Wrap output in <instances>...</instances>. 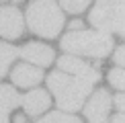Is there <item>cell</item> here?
<instances>
[{"instance_id": "6da1fadb", "label": "cell", "mask_w": 125, "mask_h": 123, "mask_svg": "<svg viewBox=\"0 0 125 123\" xmlns=\"http://www.w3.org/2000/svg\"><path fill=\"white\" fill-rule=\"evenodd\" d=\"M47 86L53 92L62 111H78L92 90V82H86L76 76H68L62 70L47 76Z\"/></svg>"}, {"instance_id": "7a4b0ae2", "label": "cell", "mask_w": 125, "mask_h": 123, "mask_svg": "<svg viewBox=\"0 0 125 123\" xmlns=\"http://www.w3.org/2000/svg\"><path fill=\"white\" fill-rule=\"evenodd\" d=\"M62 49L76 55H88V58H105L113 47L111 35L105 31H70L62 37Z\"/></svg>"}, {"instance_id": "3957f363", "label": "cell", "mask_w": 125, "mask_h": 123, "mask_svg": "<svg viewBox=\"0 0 125 123\" xmlns=\"http://www.w3.org/2000/svg\"><path fill=\"white\" fill-rule=\"evenodd\" d=\"M27 25L35 35L53 39L64 27V12L53 0H35L27 8Z\"/></svg>"}, {"instance_id": "277c9868", "label": "cell", "mask_w": 125, "mask_h": 123, "mask_svg": "<svg viewBox=\"0 0 125 123\" xmlns=\"http://www.w3.org/2000/svg\"><path fill=\"white\" fill-rule=\"evenodd\" d=\"M25 33L23 14L17 6H2L0 8V37L19 39Z\"/></svg>"}, {"instance_id": "5b68a950", "label": "cell", "mask_w": 125, "mask_h": 123, "mask_svg": "<svg viewBox=\"0 0 125 123\" xmlns=\"http://www.w3.org/2000/svg\"><path fill=\"white\" fill-rule=\"evenodd\" d=\"M58 66L62 72H68V74H74L76 78H82L86 82H98L101 80V74H98L96 68H92L90 64H86V62L78 60V58H72V55H64V58L58 60Z\"/></svg>"}, {"instance_id": "8992f818", "label": "cell", "mask_w": 125, "mask_h": 123, "mask_svg": "<svg viewBox=\"0 0 125 123\" xmlns=\"http://www.w3.org/2000/svg\"><path fill=\"white\" fill-rule=\"evenodd\" d=\"M109 109H111V94L107 90H96L84 107L88 123H109L107 121Z\"/></svg>"}, {"instance_id": "52a82bcc", "label": "cell", "mask_w": 125, "mask_h": 123, "mask_svg": "<svg viewBox=\"0 0 125 123\" xmlns=\"http://www.w3.org/2000/svg\"><path fill=\"white\" fill-rule=\"evenodd\" d=\"M19 55L23 60H27L29 64H35L37 68H43V66H49L53 62L55 53L49 45L45 43H27L25 47L19 49Z\"/></svg>"}, {"instance_id": "ba28073f", "label": "cell", "mask_w": 125, "mask_h": 123, "mask_svg": "<svg viewBox=\"0 0 125 123\" xmlns=\"http://www.w3.org/2000/svg\"><path fill=\"white\" fill-rule=\"evenodd\" d=\"M10 78L17 86H23V88H29V86L39 84L41 78H43V72L37 66H31V64H19L14 66L12 72H10Z\"/></svg>"}, {"instance_id": "9c48e42d", "label": "cell", "mask_w": 125, "mask_h": 123, "mask_svg": "<svg viewBox=\"0 0 125 123\" xmlns=\"http://www.w3.org/2000/svg\"><path fill=\"white\" fill-rule=\"evenodd\" d=\"M21 105L25 107L27 115L37 117V115H41V113L47 111V107H49V94L45 90H41V88L31 90L25 96H21Z\"/></svg>"}, {"instance_id": "30bf717a", "label": "cell", "mask_w": 125, "mask_h": 123, "mask_svg": "<svg viewBox=\"0 0 125 123\" xmlns=\"http://www.w3.org/2000/svg\"><path fill=\"white\" fill-rule=\"evenodd\" d=\"M21 105V96L12 86H0V123H10V113Z\"/></svg>"}, {"instance_id": "8fae6325", "label": "cell", "mask_w": 125, "mask_h": 123, "mask_svg": "<svg viewBox=\"0 0 125 123\" xmlns=\"http://www.w3.org/2000/svg\"><path fill=\"white\" fill-rule=\"evenodd\" d=\"M19 55V49L12 47L8 43H2L0 41V76H4L10 68V64L14 62V58Z\"/></svg>"}, {"instance_id": "7c38bea8", "label": "cell", "mask_w": 125, "mask_h": 123, "mask_svg": "<svg viewBox=\"0 0 125 123\" xmlns=\"http://www.w3.org/2000/svg\"><path fill=\"white\" fill-rule=\"evenodd\" d=\"M37 123H82V121L78 119V117H74V115H68V113L55 111V113L45 115L43 119H39Z\"/></svg>"}, {"instance_id": "4fadbf2b", "label": "cell", "mask_w": 125, "mask_h": 123, "mask_svg": "<svg viewBox=\"0 0 125 123\" xmlns=\"http://www.w3.org/2000/svg\"><path fill=\"white\" fill-rule=\"evenodd\" d=\"M88 4H90V0H60V6L72 14H78L82 10H86Z\"/></svg>"}, {"instance_id": "5bb4252c", "label": "cell", "mask_w": 125, "mask_h": 123, "mask_svg": "<svg viewBox=\"0 0 125 123\" xmlns=\"http://www.w3.org/2000/svg\"><path fill=\"white\" fill-rule=\"evenodd\" d=\"M109 82L119 90H125V70H111L109 72Z\"/></svg>"}, {"instance_id": "9a60e30c", "label": "cell", "mask_w": 125, "mask_h": 123, "mask_svg": "<svg viewBox=\"0 0 125 123\" xmlns=\"http://www.w3.org/2000/svg\"><path fill=\"white\" fill-rule=\"evenodd\" d=\"M115 62L119 66H125V45H121V47L115 51Z\"/></svg>"}, {"instance_id": "2e32d148", "label": "cell", "mask_w": 125, "mask_h": 123, "mask_svg": "<svg viewBox=\"0 0 125 123\" xmlns=\"http://www.w3.org/2000/svg\"><path fill=\"white\" fill-rule=\"evenodd\" d=\"M115 105H117L119 111L125 113V94H117V96H115Z\"/></svg>"}, {"instance_id": "e0dca14e", "label": "cell", "mask_w": 125, "mask_h": 123, "mask_svg": "<svg viewBox=\"0 0 125 123\" xmlns=\"http://www.w3.org/2000/svg\"><path fill=\"white\" fill-rule=\"evenodd\" d=\"M70 29H72V31L82 29V20H72V23H70Z\"/></svg>"}, {"instance_id": "ac0fdd59", "label": "cell", "mask_w": 125, "mask_h": 123, "mask_svg": "<svg viewBox=\"0 0 125 123\" xmlns=\"http://www.w3.org/2000/svg\"><path fill=\"white\" fill-rule=\"evenodd\" d=\"M113 123H125V115H123V113L115 115V117H113Z\"/></svg>"}, {"instance_id": "d6986e66", "label": "cell", "mask_w": 125, "mask_h": 123, "mask_svg": "<svg viewBox=\"0 0 125 123\" xmlns=\"http://www.w3.org/2000/svg\"><path fill=\"white\" fill-rule=\"evenodd\" d=\"M14 123H27V117L25 115H17L14 117Z\"/></svg>"}, {"instance_id": "ffe728a7", "label": "cell", "mask_w": 125, "mask_h": 123, "mask_svg": "<svg viewBox=\"0 0 125 123\" xmlns=\"http://www.w3.org/2000/svg\"><path fill=\"white\" fill-rule=\"evenodd\" d=\"M101 4H113V2H119V0H98Z\"/></svg>"}, {"instance_id": "44dd1931", "label": "cell", "mask_w": 125, "mask_h": 123, "mask_svg": "<svg viewBox=\"0 0 125 123\" xmlns=\"http://www.w3.org/2000/svg\"><path fill=\"white\" fill-rule=\"evenodd\" d=\"M0 2H4V0H0Z\"/></svg>"}]
</instances>
